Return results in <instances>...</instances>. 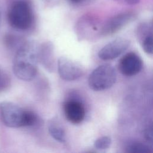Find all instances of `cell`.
Instances as JSON below:
<instances>
[{
  "instance_id": "1",
  "label": "cell",
  "mask_w": 153,
  "mask_h": 153,
  "mask_svg": "<svg viewBox=\"0 0 153 153\" xmlns=\"http://www.w3.org/2000/svg\"><path fill=\"white\" fill-rule=\"evenodd\" d=\"M38 47L33 41H25L18 48L13 63V71L20 79L30 81L37 74Z\"/></svg>"
},
{
  "instance_id": "2",
  "label": "cell",
  "mask_w": 153,
  "mask_h": 153,
  "mask_svg": "<svg viewBox=\"0 0 153 153\" xmlns=\"http://www.w3.org/2000/svg\"><path fill=\"white\" fill-rule=\"evenodd\" d=\"M0 117L7 126L13 128L32 126L38 121V117L35 113L24 110L10 102L0 104Z\"/></svg>"
},
{
  "instance_id": "3",
  "label": "cell",
  "mask_w": 153,
  "mask_h": 153,
  "mask_svg": "<svg viewBox=\"0 0 153 153\" xmlns=\"http://www.w3.org/2000/svg\"><path fill=\"white\" fill-rule=\"evenodd\" d=\"M8 19L10 25L20 30L29 29L34 20V15L30 4L25 0L15 2L8 13Z\"/></svg>"
},
{
  "instance_id": "4",
  "label": "cell",
  "mask_w": 153,
  "mask_h": 153,
  "mask_svg": "<svg viewBox=\"0 0 153 153\" xmlns=\"http://www.w3.org/2000/svg\"><path fill=\"white\" fill-rule=\"evenodd\" d=\"M116 73L114 68L108 64L102 65L94 69L88 77L89 87L96 91L111 88L116 81Z\"/></svg>"
},
{
  "instance_id": "5",
  "label": "cell",
  "mask_w": 153,
  "mask_h": 153,
  "mask_svg": "<svg viewBox=\"0 0 153 153\" xmlns=\"http://www.w3.org/2000/svg\"><path fill=\"white\" fill-rule=\"evenodd\" d=\"M136 17L133 11H125L118 13L108 19L100 26L99 36H107L118 32Z\"/></svg>"
},
{
  "instance_id": "6",
  "label": "cell",
  "mask_w": 153,
  "mask_h": 153,
  "mask_svg": "<svg viewBox=\"0 0 153 153\" xmlns=\"http://www.w3.org/2000/svg\"><path fill=\"white\" fill-rule=\"evenodd\" d=\"M100 27H99L98 20L92 16H82L77 22L75 30L77 37L80 40H86L99 36Z\"/></svg>"
},
{
  "instance_id": "7",
  "label": "cell",
  "mask_w": 153,
  "mask_h": 153,
  "mask_svg": "<svg viewBox=\"0 0 153 153\" xmlns=\"http://www.w3.org/2000/svg\"><path fill=\"white\" fill-rule=\"evenodd\" d=\"M57 68L60 76L65 81L76 80L83 74V69L81 66L66 57H61L58 59Z\"/></svg>"
},
{
  "instance_id": "8",
  "label": "cell",
  "mask_w": 153,
  "mask_h": 153,
  "mask_svg": "<svg viewBox=\"0 0 153 153\" xmlns=\"http://www.w3.org/2000/svg\"><path fill=\"white\" fill-rule=\"evenodd\" d=\"M130 41L126 38H117L105 45L98 53L103 60H111L118 57L129 47Z\"/></svg>"
},
{
  "instance_id": "9",
  "label": "cell",
  "mask_w": 153,
  "mask_h": 153,
  "mask_svg": "<svg viewBox=\"0 0 153 153\" xmlns=\"http://www.w3.org/2000/svg\"><path fill=\"white\" fill-rule=\"evenodd\" d=\"M142 59L134 52H130L125 54L118 63V69L120 72L127 76L137 74L142 70Z\"/></svg>"
},
{
  "instance_id": "10",
  "label": "cell",
  "mask_w": 153,
  "mask_h": 153,
  "mask_svg": "<svg viewBox=\"0 0 153 153\" xmlns=\"http://www.w3.org/2000/svg\"><path fill=\"white\" fill-rule=\"evenodd\" d=\"M38 62L49 72H54L57 67L56 61L54 47L50 41L42 42L38 47Z\"/></svg>"
},
{
  "instance_id": "11",
  "label": "cell",
  "mask_w": 153,
  "mask_h": 153,
  "mask_svg": "<svg viewBox=\"0 0 153 153\" xmlns=\"http://www.w3.org/2000/svg\"><path fill=\"white\" fill-rule=\"evenodd\" d=\"M63 109L66 119L71 123L79 124L85 118V107L77 99H70L66 100L63 105Z\"/></svg>"
},
{
  "instance_id": "12",
  "label": "cell",
  "mask_w": 153,
  "mask_h": 153,
  "mask_svg": "<svg viewBox=\"0 0 153 153\" xmlns=\"http://www.w3.org/2000/svg\"><path fill=\"white\" fill-rule=\"evenodd\" d=\"M47 126L48 132L52 137L60 143L66 142V137L65 129L57 119L52 118L49 120Z\"/></svg>"
},
{
  "instance_id": "13",
  "label": "cell",
  "mask_w": 153,
  "mask_h": 153,
  "mask_svg": "<svg viewBox=\"0 0 153 153\" xmlns=\"http://www.w3.org/2000/svg\"><path fill=\"white\" fill-rule=\"evenodd\" d=\"M136 36L138 42L140 44L146 38L152 36V26L151 23H140L136 30Z\"/></svg>"
},
{
  "instance_id": "14",
  "label": "cell",
  "mask_w": 153,
  "mask_h": 153,
  "mask_svg": "<svg viewBox=\"0 0 153 153\" xmlns=\"http://www.w3.org/2000/svg\"><path fill=\"white\" fill-rule=\"evenodd\" d=\"M126 152L131 153H151L150 148L145 143L137 141L129 142L126 146Z\"/></svg>"
},
{
  "instance_id": "15",
  "label": "cell",
  "mask_w": 153,
  "mask_h": 153,
  "mask_svg": "<svg viewBox=\"0 0 153 153\" xmlns=\"http://www.w3.org/2000/svg\"><path fill=\"white\" fill-rule=\"evenodd\" d=\"M111 144V139L107 136H102L96 140L94 142V147L99 150L108 149Z\"/></svg>"
},
{
  "instance_id": "16",
  "label": "cell",
  "mask_w": 153,
  "mask_h": 153,
  "mask_svg": "<svg viewBox=\"0 0 153 153\" xmlns=\"http://www.w3.org/2000/svg\"><path fill=\"white\" fill-rule=\"evenodd\" d=\"M69 2L75 5H82L90 3L93 0H68Z\"/></svg>"
},
{
  "instance_id": "17",
  "label": "cell",
  "mask_w": 153,
  "mask_h": 153,
  "mask_svg": "<svg viewBox=\"0 0 153 153\" xmlns=\"http://www.w3.org/2000/svg\"><path fill=\"white\" fill-rule=\"evenodd\" d=\"M145 135L146 138L150 141L151 142H152V127H151L150 128H148L145 133Z\"/></svg>"
},
{
  "instance_id": "18",
  "label": "cell",
  "mask_w": 153,
  "mask_h": 153,
  "mask_svg": "<svg viewBox=\"0 0 153 153\" xmlns=\"http://www.w3.org/2000/svg\"><path fill=\"white\" fill-rule=\"evenodd\" d=\"M140 0H124V2L128 5H135L139 2Z\"/></svg>"
},
{
  "instance_id": "19",
  "label": "cell",
  "mask_w": 153,
  "mask_h": 153,
  "mask_svg": "<svg viewBox=\"0 0 153 153\" xmlns=\"http://www.w3.org/2000/svg\"><path fill=\"white\" fill-rule=\"evenodd\" d=\"M116 1H121V2H123L124 0H116Z\"/></svg>"
}]
</instances>
